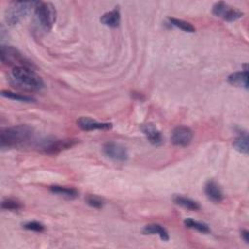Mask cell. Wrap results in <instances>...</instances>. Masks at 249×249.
I'll list each match as a JSON object with an SVG mask.
<instances>
[{
	"label": "cell",
	"instance_id": "1",
	"mask_svg": "<svg viewBox=\"0 0 249 249\" xmlns=\"http://www.w3.org/2000/svg\"><path fill=\"white\" fill-rule=\"evenodd\" d=\"M33 138V130L27 124L2 129L0 132L1 148H13L26 144Z\"/></svg>",
	"mask_w": 249,
	"mask_h": 249
},
{
	"label": "cell",
	"instance_id": "2",
	"mask_svg": "<svg viewBox=\"0 0 249 249\" xmlns=\"http://www.w3.org/2000/svg\"><path fill=\"white\" fill-rule=\"evenodd\" d=\"M12 76L14 80L25 89L39 91L44 88V82L42 78L30 67L16 66L12 70Z\"/></svg>",
	"mask_w": 249,
	"mask_h": 249
},
{
	"label": "cell",
	"instance_id": "3",
	"mask_svg": "<svg viewBox=\"0 0 249 249\" xmlns=\"http://www.w3.org/2000/svg\"><path fill=\"white\" fill-rule=\"evenodd\" d=\"M37 2L31 1H14L7 6L5 11V21L9 26H16L23 21L31 12V8L35 7Z\"/></svg>",
	"mask_w": 249,
	"mask_h": 249
},
{
	"label": "cell",
	"instance_id": "4",
	"mask_svg": "<svg viewBox=\"0 0 249 249\" xmlns=\"http://www.w3.org/2000/svg\"><path fill=\"white\" fill-rule=\"evenodd\" d=\"M34 8L37 23L43 30L50 31L57 19V11L54 5L48 2H37Z\"/></svg>",
	"mask_w": 249,
	"mask_h": 249
},
{
	"label": "cell",
	"instance_id": "5",
	"mask_svg": "<svg viewBox=\"0 0 249 249\" xmlns=\"http://www.w3.org/2000/svg\"><path fill=\"white\" fill-rule=\"evenodd\" d=\"M0 58H1V62L5 64H13L16 66H25V67H31L30 62L27 60V58L24 57L18 50H16L13 47L10 46H4L1 45L0 48Z\"/></svg>",
	"mask_w": 249,
	"mask_h": 249
},
{
	"label": "cell",
	"instance_id": "6",
	"mask_svg": "<svg viewBox=\"0 0 249 249\" xmlns=\"http://www.w3.org/2000/svg\"><path fill=\"white\" fill-rule=\"evenodd\" d=\"M103 154L116 162H126L129 159V152L127 148L115 141H108L103 144Z\"/></svg>",
	"mask_w": 249,
	"mask_h": 249
},
{
	"label": "cell",
	"instance_id": "7",
	"mask_svg": "<svg viewBox=\"0 0 249 249\" xmlns=\"http://www.w3.org/2000/svg\"><path fill=\"white\" fill-rule=\"evenodd\" d=\"M212 13L214 16L222 18L227 22H233L243 17V13L239 10L230 7L225 2H217L212 8Z\"/></svg>",
	"mask_w": 249,
	"mask_h": 249
},
{
	"label": "cell",
	"instance_id": "8",
	"mask_svg": "<svg viewBox=\"0 0 249 249\" xmlns=\"http://www.w3.org/2000/svg\"><path fill=\"white\" fill-rule=\"evenodd\" d=\"M193 131L186 126L176 127L171 135V142L178 147H186L193 140Z\"/></svg>",
	"mask_w": 249,
	"mask_h": 249
},
{
	"label": "cell",
	"instance_id": "9",
	"mask_svg": "<svg viewBox=\"0 0 249 249\" xmlns=\"http://www.w3.org/2000/svg\"><path fill=\"white\" fill-rule=\"evenodd\" d=\"M76 140H54L44 141L40 148L47 154H58L62 150L71 148L76 144Z\"/></svg>",
	"mask_w": 249,
	"mask_h": 249
},
{
	"label": "cell",
	"instance_id": "10",
	"mask_svg": "<svg viewBox=\"0 0 249 249\" xmlns=\"http://www.w3.org/2000/svg\"><path fill=\"white\" fill-rule=\"evenodd\" d=\"M77 126L86 132H91V131H105V130H110L112 128L111 123H104V122H97L95 120H93L88 117H81L77 120Z\"/></svg>",
	"mask_w": 249,
	"mask_h": 249
},
{
	"label": "cell",
	"instance_id": "11",
	"mask_svg": "<svg viewBox=\"0 0 249 249\" xmlns=\"http://www.w3.org/2000/svg\"><path fill=\"white\" fill-rule=\"evenodd\" d=\"M204 192L206 197L213 202H221L224 200V193L219 184L214 180H209L206 182Z\"/></svg>",
	"mask_w": 249,
	"mask_h": 249
},
{
	"label": "cell",
	"instance_id": "12",
	"mask_svg": "<svg viewBox=\"0 0 249 249\" xmlns=\"http://www.w3.org/2000/svg\"><path fill=\"white\" fill-rule=\"evenodd\" d=\"M144 135L147 137L148 140L153 145H160L163 143V137L161 132L154 126L153 124H145L141 128Z\"/></svg>",
	"mask_w": 249,
	"mask_h": 249
},
{
	"label": "cell",
	"instance_id": "13",
	"mask_svg": "<svg viewBox=\"0 0 249 249\" xmlns=\"http://www.w3.org/2000/svg\"><path fill=\"white\" fill-rule=\"evenodd\" d=\"M121 22V14L117 7L109 12L104 13L100 18V23L108 28H117Z\"/></svg>",
	"mask_w": 249,
	"mask_h": 249
},
{
	"label": "cell",
	"instance_id": "14",
	"mask_svg": "<svg viewBox=\"0 0 249 249\" xmlns=\"http://www.w3.org/2000/svg\"><path fill=\"white\" fill-rule=\"evenodd\" d=\"M228 83L235 86V87H242L244 89H248V72L245 69L244 71L234 72L229 75Z\"/></svg>",
	"mask_w": 249,
	"mask_h": 249
},
{
	"label": "cell",
	"instance_id": "15",
	"mask_svg": "<svg viewBox=\"0 0 249 249\" xmlns=\"http://www.w3.org/2000/svg\"><path fill=\"white\" fill-rule=\"evenodd\" d=\"M144 234H157L161 237L162 240L168 241L170 239L169 232L165 227H163L160 224H150L144 227L143 229Z\"/></svg>",
	"mask_w": 249,
	"mask_h": 249
},
{
	"label": "cell",
	"instance_id": "16",
	"mask_svg": "<svg viewBox=\"0 0 249 249\" xmlns=\"http://www.w3.org/2000/svg\"><path fill=\"white\" fill-rule=\"evenodd\" d=\"M173 202L183 208H186L188 210H192V211H197L201 208V205L194 200L184 197V196H180V195H175L173 198Z\"/></svg>",
	"mask_w": 249,
	"mask_h": 249
},
{
	"label": "cell",
	"instance_id": "17",
	"mask_svg": "<svg viewBox=\"0 0 249 249\" xmlns=\"http://www.w3.org/2000/svg\"><path fill=\"white\" fill-rule=\"evenodd\" d=\"M51 192L53 194H56L58 196L66 198V199H76L79 196V193L77 190L73 189V188H68V187H63V186H52L50 188Z\"/></svg>",
	"mask_w": 249,
	"mask_h": 249
},
{
	"label": "cell",
	"instance_id": "18",
	"mask_svg": "<svg viewBox=\"0 0 249 249\" xmlns=\"http://www.w3.org/2000/svg\"><path fill=\"white\" fill-rule=\"evenodd\" d=\"M233 147L235 150H237L238 152L247 155L248 154V150H249V145H248V137L246 133H241L239 134V136L235 139V140L233 141Z\"/></svg>",
	"mask_w": 249,
	"mask_h": 249
},
{
	"label": "cell",
	"instance_id": "19",
	"mask_svg": "<svg viewBox=\"0 0 249 249\" xmlns=\"http://www.w3.org/2000/svg\"><path fill=\"white\" fill-rule=\"evenodd\" d=\"M170 24L177 29H180L181 31H185V32H189V33H194L196 31V29L195 27L186 22V21H183V20H179V19H175V18H169L168 19Z\"/></svg>",
	"mask_w": 249,
	"mask_h": 249
},
{
	"label": "cell",
	"instance_id": "20",
	"mask_svg": "<svg viewBox=\"0 0 249 249\" xmlns=\"http://www.w3.org/2000/svg\"><path fill=\"white\" fill-rule=\"evenodd\" d=\"M184 225H185L187 228L197 230L198 232L202 233H210V228L208 227L207 224L202 223V222H200V221H195V220H193V219H191V218H188V219L184 220Z\"/></svg>",
	"mask_w": 249,
	"mask_h": 249
},
{
	"label": "cell",
	"instance_id": "21",
	"mask_svg": "<svg viewBox=\"0 0 249 249\" xmlns=\"http://www.w3.org/2000/svg\"><path fill=\"white\" fill-rule=\"evenodd\" d=\"M1 95L3 97L13 99V100H16V101H21V102H33V101H35V99L31 96L23 95V94L16 93L11 92V91H2Z\"/></svg>",
	"mask_w": 249,
	"mask_h": 249
},
{
	"label": "cell",
	"instance_id": "22",
	"mask_svg": "<svg viewBox=\"0 0 249 249\" xmlns=\"http://www.w3.org/2000/svg\"><path fill=\"white\" fill-rule=\"evenodd\" d=\"M1 207L4 210H10V211H18L21 210L24 205L22 204L21 202L15 199H6L2 202Z\"/></svg>",
	"mask_w": 249,
	"mask_h": 249
},
{
	"label": "cell",
	"instance_id": "23",
	"mask_svg": "<svg viewBox=\"0 0 249 249\" xmlns=\"http://www.w3.org/2000/svg\"><path fill=\"white\" fill-rule=\"evenodd\" d=\"M86 201H87V203L93 208H101L104 204L103 201L100 198H98L96 196H93V195L88 196Z\"/></svg>",
	"mask_w": 249,
	"mask_h": 249
},
{
	"label": "cell",
	"instance_id": "24",
	"mask_svg": "<svg viewBox=\"0 0 249 249\" xmlns=\"http://www.w3.org/2000/svg\"><path fill=\"white\" fill-rule=\"evenodd\" d=\"M24 228L30 231H33V232H37V233H41L45 230V227L43 224L36 222V221H32V222H28L24 225Z\"/></svg>",
	"mask_w": 249,
	"mask_h": 249
},
{
	"label": "cell",
	"instance_id": "25",
	"mask_svg": "<svg viewBox=\"0 0 249 249\" xmlns=\"http://www.w3.org/2000/svg\"><path fill=\"white\" fill-rule=\"evenodd\" d=\"M240 233H241L242 239H243L246 243H248V242H249V232H248L247 230H242Z\"/></svg>",
	"mask_w": 249,
	"mask_h": 249
}]
</instances>
